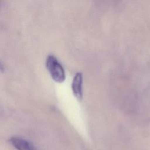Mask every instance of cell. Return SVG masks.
Returning <instances> with one entry per match:
<instances>
[{
  "mask_svg": "<svg viewBox=\"0 0 150 150\" xmlns=\"http://www.w3.org/2000/svg\"><path fill=\"white\" fill-rule=\"evenodd\" d=\"M46 66L50 76L54 81L57 83L64 81L66 77L64 68L54 56L52 54L47 56Z\"/></svg>",
  "mask_w": 150,
  "mask_h": 150,
  "instance_id": "1",
  "label": "cell"
},
{
  "mask_svg": "<svg viewBox=\"0 0 150 150\" xmlns=\"http://www.w3.org/2000/svg\"><path fill=\"white\" fill-rule=\"evenodd\" d=\"M71 89L74 96L79 100L83 98V75L81 73H76L71 83Z\"/></svg>",
  "mask_w": 150,
  "mask_h": 150,
  "instance_id": "2",
  "label": "cell"
},
{
  "mask_svg": "<svg viewBox=\"0 0 150 150\" xmlns=\"http://www.w3.org/2000/svg\"><path fill=\"white\" fill-rule=\"evenodd\" d=\"M9 141L18 150H37L32 143L20 137H12L10 138Z\"/></svg>",
  "mask_w": 150,
  "mask_h": 150,
  "instance_id": "3",
  "label": "cell"
}]
</instances>
